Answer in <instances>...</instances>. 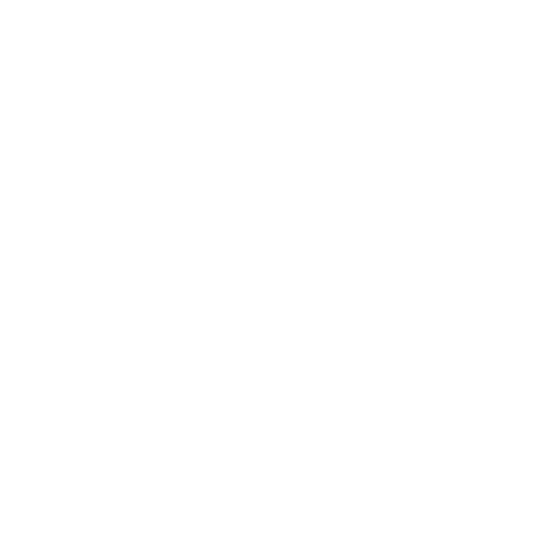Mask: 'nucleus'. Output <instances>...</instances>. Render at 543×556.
<instances>
[]
</instances>
